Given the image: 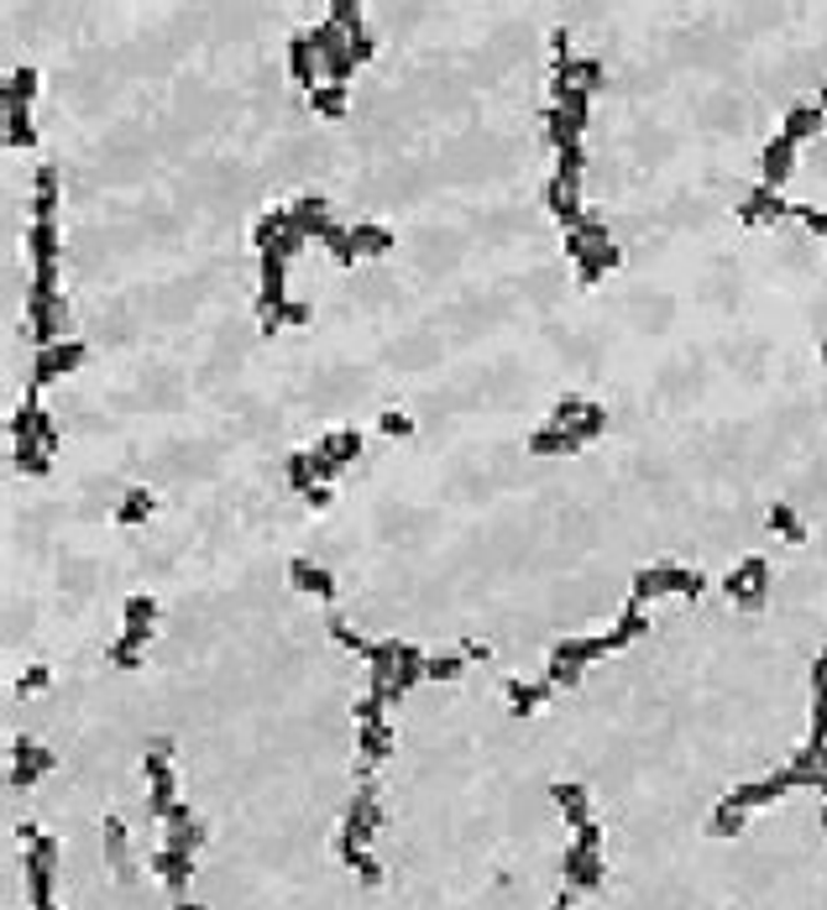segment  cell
I'll return each mask as SVG.
<instances>
[{
    "label": "cell",
    "instance_id": "52a82bcc",
    "mask_svg": "<svg viewBox=\"0 0 827 910\" xmlns=\"http://www.w3.org/2000/svg\"><path fill=\"white\" fill-rule=\"evenodd\" d=\"M288 68H294V79L305 85V95L326 85V68H320V53H315V43H309V32H299V37L288 43Z\"/></svg>",
    "mask_w": 827,
    "mask_h": 910
},
{
    "label": "cell",
    "instance_id": "4fadbf2b",
    "mask_svg": "<svg viewBox=\"0 0 827 910\" xmlns=\"http://www.w3.org/2000/svg\"><path fill=\"white\" fill-rule=\"evenodd\" d=\"M377 430L398 440V434H409V430H413V419H409V413H383V419H377Z\"/></svg>",
    "mask_w": 827,
    "mask_h": 910
},
{
    "label": "cell",
    "instance_id": "30bf717a",
    "mask_svg": "<svg viewBox=\"0 0 827 910\" xmlns=\"http://www.w3.org/2000/svg\"><path fill=\"white\" fill-rule=\"evenodd\" d=\"M153 508H157V498L147 492V487H131L126 498H121V508H115V523H147L153 519Z\"/></svg>",
    "mask_w": 827,
    "mask_h": 910
},
{
    "label": "cell",
    "instance_id": "277c9868",
    "mask_svg": "<svg viewBox=\"0 0 827 910\" xmlns=\"http://www.w3.org/2000/svg\"><path fill=\"white\" fill-rule=\"evenodd\" d=\"M356 455H362V430H335L315 445V471H320V481H330L341 477V466H351Z\"/></svg>",
    "mask_w": 827,
    "mask_h": 910
},
{
    "label": "cell",
    "instance_id": "9c48e42d",
    "mask_svg": "<svg viewBox=\"0 0 827 910\" xmlns=\"http://www.w3.org/2000/svg\"><path fill=\"white\" fill-rule=\"evenodd\" d=\"M288 576H294V586L309 591V597H335V581H330L315 561H294V565H288Z\"/></svg>",
    "mask_w": 827,
    "mask_h": 910
},
{
    "label": "cell",
    "instance_id": "8992f818",
    "mask_svg": "<svg viewBox=\"0 0 827 910\" xmlns=\"http://www.w3.org/2000/svg\"><path fill=\"white\" fill-rule=\"evenodd\" d=\"M288 481H294V492H299L309 508H326V502H330L326 481H320V471H315V451H294V455H288Z\"/></svg>",
    "mask_w": 827,
    "mask_h": 910
},
{
    "label": "cell",
    "instance_id": "3957f363",
    "mask_svg": "<svg viewBox=\"0 0 827 910\" xmlns=\"http://www.w3.org/2000/svg\"><path fill=\"white\" fill-rule=\"evenodd\" d=\"M85 362V346L79 341H58V346H43L37 351V362H32V377H26V398L22 403H37V392L47 388V382H58V377H68V371Z\"/></svg>",
    "mask_w": 827,
    "mask_h": 910
},
{
    "label": "cell",
    "instance_id": "6da1fadb",
    "mask_svg": "<svg viewBox=\"0 0 827 910\" xmlns=\"http://www.w3.org/2000/svg\"><path fill=\"white\" fill-rule=\"evenodd\" d=\"M32 95H37V74L32 68H11V79H5V147L11 152H26L37 142V131H32Z\"/></svg>",
    "mask_w": 827,
    "mask_h": 910
},
{
    "label": "cell",
    "instance_id": "8fae6325",
    "mask_svg": "<svg viewBox=\"0 0 827 910\" xmlns=\"http://www.w3.org/2000/svg\"><path fill=\"white\" fill-rule=\"evenodd\" d=\"M309 106L320 110L326 121H341V115H346V85H320V89H309Z\"/></svg>",
    "mask_w": 827,
    "mask_h": 910
},
{
    "label": "cell",
    "instance_id": "5b68a950",
    "mask_svg": "<svg viewBox=\"0 0 827 910\" xmlns=\"http://www.w3.org/2000/svg\"><path fill=\"white\" fill-rule=\"evenodd\" d=\"M153 618H157L153 597H131V602H126V639L115 644V659H121V665H136L131 654L142 650V639L153 633Z\"/></svg>",
    "mask_w": 827,
    "mask_h": 910
},
{
    "label": "cell",
    "instance_id": "7c38bea8",
    "mask_svg": "<svg viewBox=\"0 0 827 910\" xmlns=\"http://www.w3.org/2000/svg\"><path fill=\"white\" fill-rule=\"evenodd\" d=\"M351 241H356L362 257H377V252H388L393 246V236L383 231V225H351Z\"/></svg>",
    "mask_w": 827,
    "mask_h": 910
},
{
    "label": "cell",
    "instance_id": "ba28073f",
    "mask_svg": "<svg viewBox=\"0 0 827 910\" xmlns=\"http://www.w3.org/2000/svg\"><path fill=\"white\" fill-rule=\"evenodd\" d=\"M587 440H582V430L571 424V430H561V424H544V430H534V440H529V451L534 455H571L582 451Z\"/></svg>",
    "mask_w": 827,
    "mask_h": 910
},
{
    "label": "cell",
    "instance_id": "7a4b0ae2",
    "mask_svg": "<svg viewBox=\"0 0 827 910\" xmlns=\"http://www.w3.org/2000/svg\"><path fill=\"white\" fill-rule=\"evenodd\" d=\"M37 409H43V403H22V409L11 413V466L26 471V477H43L47 460H53L43 445V434H37Z\"/></svg>",
    "mask_w": 827,
    "mask_h": 910
}]
</instances>
